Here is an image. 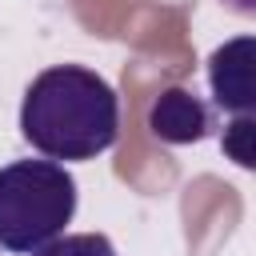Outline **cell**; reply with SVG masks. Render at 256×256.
I'll list each match as a JSON object with an SVG mask.
<instances>
[{
    "label": "cell",
    "instance_id": "obj_1",
    "mask_svg": "<svg viewBox=\"0 0 256 256\" xmlns=\"http://www.w3.org/2000/svg\"><path fill=\"white\" fill-rule=\"evenodd\" d=\"M20 136L44 160H96L120 136V96L84 64H52L24 88Z\"/></svg>",
    "mask_w": 256,
    "mask_h": 256
},
{
    "label": "cell",
    "instance_id": "obj_2",
    "mask_svg": "<svg viewBox=\"0 0 256 256\" xmlns=\"http://www.w3.org/2000/svg\"><path fill=\"white\" fill-rule=\"evenodd\" d=\"M76 212V180L60 160H12L0 168V248L40 252Z\"/></svg>",
    "mask_w": 256,
    "mask_h": 256
},
{
    "label": "cell",
    "instance_id": "obj_3",
    "mask_svg": "<svg viewBox=\"0 0 256 256\" xmlns=\"http://www.w3.org/2000/svg\"><path fill=\"white\" fill-rule=\"evenodd\" d=\"M212 104L228 116H256V36H232L208 56Z\"/></svg>",
    "mask_w": 256,
    "mask_h": 256
},
{
    "label": "cell",
    "instance_id": "obj_4",
    "mask_svg": "<svg viewBox=\"0 0 256 256\" xmlns=\"http://www.w3.org/2000/svg\"><path fill=\"white\" fill-rule=\"evenodd\" d=\"M148 132L160 144H196L212 132V108L184 84H168L148 104Z\"/></svg>",
    "mask_w": 256,
    "mask_h": 256
},
{
    "label": "cell",
    "instance_id": "obj_5",
    "mask_svg": "<svg viewBox=\"0 0 256 256\" xmlns=\"http://www.w3.org/2000/svg\"><path fill=\"white\" fill-rule=\"evenodd\" d=\"M220 152L236 164L256 172V116H228L220 128Z\"/></svg>",
    "mask_w": 256,
    "mask_h": 256
},
{
    "label": "cell",
    "instance_id": "obj_6",
    "mask_svg": "<svg viewBox=\"0 0 256 256\" xmlns=\"http://www.w3.org/2000/svg\"><path fill=\"white\" fill-rule=\"evenodd\" d=\"M32 256H120V252L104 232H72V236H56Z\"/></svg>",
    "mask_w": 256,
    "mask_h": 256
},
{
    "label": "cell",
    "instance_id": "obj_7",
    "mask_svg": "<svg viewBox=\"0 0 256 256\" xmlns=\"http://www.w3.org/2000/svg\"><path fill=\"white\" fill-rule=\"evenodd\" d=\"M220 4H228V8L240 12V16H256V0H220Z\"/></svg>",
    "mask_w": 256,
    "mask_h": 256
}]
</instances>
